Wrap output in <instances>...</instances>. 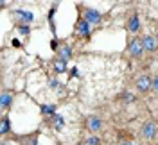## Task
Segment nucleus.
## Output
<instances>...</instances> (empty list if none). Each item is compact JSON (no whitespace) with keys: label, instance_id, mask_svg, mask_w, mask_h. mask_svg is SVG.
<instances>
[{"label":"nucleus","instance_id":"1","mask_svg":"<svg viewBox=\"0 0 158 145\" xmlns=\"http://www.w3.org/2000/svg\"><path fill=\"white\" fill-rule=\"evenodd\" d=\"M11 18L15 22H18V25H31L34 22V14L25 9H13L11 11Z\"/></svg>","mask_w":158,"mask_h":145},{"label":"nucleus","instance_id":"2","mask_svg":"<svg viewBox=\"0 0 158 145\" xmlns=\"http://www.w3.org/2000/svg\"><path fill=\"white\" fill-rule=\"evenodd\" d=\"M81 11H83V16H81V18H85L90 25H99V23H101L102 14H101L97 9H94V7H81Z\"/></svg>","mask_w":158,"mask_h":145},{"label":"nucleus","instance_id":"3","mask_svg":"<svg viewBox=\"0 0 158 145\" xmlns=\"http://www.w3.org/2000/svg\"><path fill=\"white\" fill-rule=\"evenodd\" d=\"M158 133V126L153 122V120H148L144 126L140 127V138H144V140H153Z\"/></svg>","mask_w":158,"mask_h":145},{"label":"nucleus","instance_id":"4","mask_svg":"<svg viewBox=\"0 0 158 145\" xmlns=\"http://www.w3.org/2000/svg\"><path fill=\"white\" fill-rule=\"evenodd\" d=\"M151 86H153V79L149 77L148 74L138 75L137 81H135V90H137V91H140V93H146V91H149V90H151Z\"/></svg>","mask_w":158,"mask_h":145},{"label":"nucleus","instance_id":"5","mask_svg":"<svg viewBox=\"0 0 158 145\" xmlns=\"http://www.w3.org/2000/svg\"><path fill=\"white\" fill-rule=\"evenodd\" d=\"M144 52V47H142V39L140 38H131L128 43V54L133 56V58H140Z\"/></svg>","mask_w":158,"mask_h":145},{"label":"nucleus","instance_id":"6","mask_svg":"<svg viewBox=\"0 0 158 145\" xmlns=\"http://www.w3.org/2000/svg\"><path fill=\"white\" fill-rule=\"evenodd\" d=\"M76 36L79 38H90V23L85 18H79L76 23Z\"/></svg>","mask_w":158,"mask_h":145},{"label":"nucleus","instance_id":"7","mask_svg":"<svg viewBox=\"0 0 158 145\" xmlns=\"http://www.w3.org/2000/svg\"><path fill=\"white\" fill-rule=\"evenodd\" d=\"M101 127H102V120H101L99 116L90 115L88 118H86V129H88V131H92V133H97Z\"/></svg>","mask_w":158,"mask_h":145},{"label":"nucleus","instance_id":"8","mask_svg":"<svg viewBox=\"0 0 158 145\" xmlns=\"http://www.w3.org/2000/svg\"><path fill=\"white\" fill-rule=\"evenodd\" d=\"M142 47L146 52H155L156 50V39L153 38L151 34H146V36H142Z\"/></svg>","mask_w":158,"mask_h":145},{"label":"nucleus","instance_id":"9","mask_svg":"<svg viewBox=\"0 0 158 145\" xmlns=\"http://www.w3.org/2000/svg\"><path fill=\"white\" fill-rule=\"evenodd\" d=\"M13 104V93H9L7 90L2 91V97H0V109L2 111H7Z\"/></svg>","mask_w":158,"mask_h":145},{"label":"nucleus","instance_id":"10","mask_svg":"<svg viewBox=\"0 0 158 145\" xmlns=\"http://www.w3.org/2000/svg\"><path fill=\"white\" fill-rule=\"evenodd\" d=\"M50 126L52 129H56V131H63L65 129V116L63 115H54L52 118H49Z\"/></svg>","mask_w":158,"mask_h":145},{"label":"nucleus","instance_id":"11","mask_svg":"<svg viewBox=\"0 0 158 145\" xmlns=\"http://www.w3.org/2000/svg\"><path fill=\"white\" fill-rule=\"evenodd\" d=\"M126 29H128V32H138V29H140V22H138L137 14H131V16L128 18V22H126Z\"/></svg>","mask_w":158,"mask_h":145},{"label":"nucleus","instance_id":"12","mask_svg":"<svg viewBox=\"0 0 158 145\" xmlns=\"http://www.w3.org/2000/svg\"><path fill=\"white\" fill-rule=\"evenodd\" d=\"M56 109H58L56 104H40V111H41V115L47 116V118H52V116L56 115Z\"/></svg>","mask_w":158,"mask_h":145},{"label":"nucleus","instance_id":"13","mask_svg":"<svg viewBox=\"0 0 158 145\" xmlns=\"http://www.w3.org/2000/svg\"><path fill=\"white\" fill-rule=\"evenodd\" d=\"M70 56H72V47H70V45H67V43L59 45V48H58V58L59 59H67V61H69Z\"/></svg>","mask_w":158,"mask_h":145},{"label":"nucleus","instance_id":"14","mask_svg":"<svg viewBox=\"0 0 158 145\" xmlns=\"http://www.w3.org/2000/svg\"><path fill=\"white\" fill-rule=\"evenodd\" d=\"M20 142H22V145H38V133H32L29 136H22Z\"/></svg>","mask_w":158,"mask_h":145},{"label":"nucleus","instance_id":"15","mask_svg":"<svg viewBox=\"0 0 158 145\" xmlns=\"http://www.w3.org/2000/svg\"><path fill=\"white\" fill-rule=\"evenodd\" d=\"M67 65H69V61H67V59H56V61H54V65H52V66H54V70H56V74H63V72H65V70H67Z\"/></svg>","mask_w":158,"mask_h":145},{"label":"nucleus","instance_id":"16","mask_svg":"<svg viewBox=\"0 0 158 145\" xmlns=\"http://www.w3.org/2000/svg\"><path fill=\"white\" fill-rule=\"evenodd\" d=\"M9 129H11L9 118L4 115V116H2V126H0V133H2V135H7V133H9Z\"/></svg>","mask_w":158,"mask_h":145},{"label":"nucleus","instance_id":"17","mask_svg":"<svg viewBox=\"0 0 158 145\" xmlns=\"http://www.w3.org/2000/svg\"><path fill=\"white\" fill-rule=\"evenodd\" d=\"M118 99H120L122 102H133V100H135V95L129 93V91H122V93L118 95Z\"/></svg>","mask_w":158,"mask_h":145},{"label":"nucleus","instance_id":"18","mask_svg":"<svg viewBox=\"0 0 158 145\" xmlns=\"http://www.w3.org/2000/svg\"><path fill=\"white\" fill-rule=\"evenodd\" d=\"M16 30H18L20 36H29L31 27H29V25H16Z\"/></svg>","mask_w":158,"mask_h":145},{"label":"nucleus","instance_id":"19","mask_svg":"<svg viewBox=\"0 0 158 145\" xmlns=\"http://www.w3.org/2000/svg\"><path fill=\"white\" fill-rule=\"evenodd\" d=\"M81 145H99V138L97 136H90V138H86Z\"/></svg>","mask_w":158,"mask_h":145},{"label":"nucleus","instance_id":"20","mask_svg":"<svg viewBox=\"0 0 158 145\" xmlns=\"http://www.w3.org/2000/svg\"><path fill=\"white\" fill-rule=\"evenodd\" d=\"M151 90L158 93V75H155V77H153V86H151Z\"/></svg>","mask_w":158,"mask_h":145},{"label":"nucleus","instance_id":"21","mask_svg":"<svg viewBox=\"0 0 158 145\" xmlns=\"http://www.w3.org/2000/svg\"><path fill=\"white\" fill-rule=\"evenodd\" d=\"M0 145H11V143L7 142V140H2V143H0Z\"/></svg>","mask_w":158,"mask_h":145},{"label":"nucleus","instance_id":"22","mask_svg":"<svg viewBox=\"0 0 158 145\" xmlns=\"http://www.w3.org/2000/svg\"><path fill=\"white\" fill-rule=\"evenodd\" d=\"M120 145H135V143H131V142H124V143H120Z\"/></svg>","mask_w":158,"mask_h":145}]
</instances>
